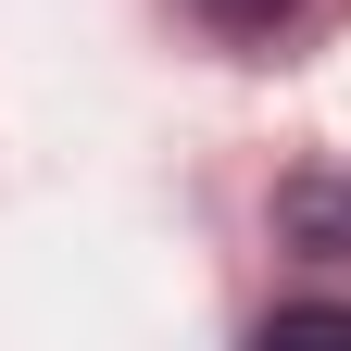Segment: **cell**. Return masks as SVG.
Listing matches in <instances>:
<instances>
[{
    "label": "cell",
    "instance_id": "cell-1",
    "mask_svg": "<svg viewBox=\"0 0 351 351\" xmlns=\"http://www.w3.org/2000/svg\"><path fill=\"white\" fill-rule=\"evenodd\" d=\"M276 251L351 276V163H301L289 189H276Z\"/></svg>",
    "mask_w": 351,
    "mask_h": 351
},
{
    "label": "cell",
    "instance_id": "cell-2",
    "mask_svg": "<svg viewBox=\"0 0 351 351\" xmlns=\"http://www.w3.org/2000/svg\"><path fill=\"white\" fill-rule=\"evenodd\" d=\"M189 13H201V25H226V38H276L301 0H189Z\"/></svg>",
    "mask_w": 351,
    "mask_h": 351
},
{
    "label": "cell",
    "instance_id": "cell-3",
    "mask_svg": "<svg viewBox=\"0 0 351 351\" xmlns=\"http://www.w3.org/2000/svg\"><path fill=\"white\" fill-rule=\"evenodd\" d=\"M263 339H351V301H276Z\"/></svg>",
    "mask_w": 351,
    "mask_h": 351
}]
</instances>
